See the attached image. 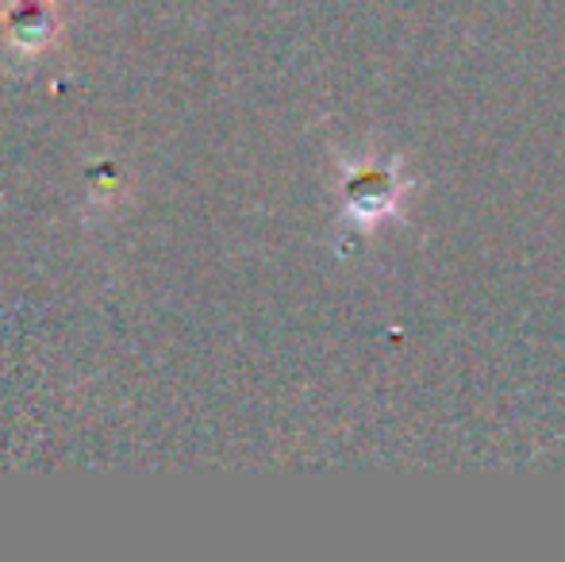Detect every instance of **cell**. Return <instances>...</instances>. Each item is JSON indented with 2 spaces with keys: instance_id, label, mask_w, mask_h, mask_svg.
<instances>
[{
  "instance_id": "6da1fadb",
  "label": "cell",
  "mask_w": 565,
  "mask_h": 562,
  "mask_svg": "<svg viewBox=\"0 0 565 562\" xmlns=\"http://www.w3.org/2000/svg\"><path fill=\"white\" fill-rule=\"evenodd\" d=\"M54 28H58V15H54L51 0H15L8 8V43L23 46V51H39V46L51 43Z\"/></svg>"
}]
</instances>
